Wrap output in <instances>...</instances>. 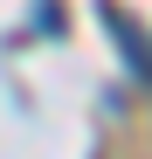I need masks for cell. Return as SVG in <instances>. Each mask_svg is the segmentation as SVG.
I'll list each match as a JSON object with an SVG mask.
<instances>
[{
  "label": "cell",
  "instance_id": "cell-1",
  "mask_svg": "<svg viewBox=\"0 0 152 159\" xmlns=\"http://www.w3.org/2000/svg\"><path fill=\"white\" fill-rule=\"evenodd\" d=\"M111 21H118V42H124V62H132L138 76H152V56H145V42H138V28H132V21H124L118 7H111Z\"/></svg>",
  "mask_w": 152,
  "mask_h": 159
}]
</instances>
